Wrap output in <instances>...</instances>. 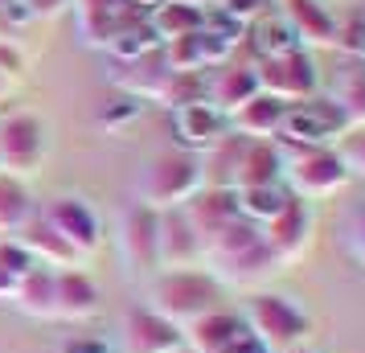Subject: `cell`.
<instances>
[{
	"instance_id": "cell-1",
	"label": "cell",
	"mask_w": 365,
	"mask_h": 353,
	"mask_svg": "<svg viewBox=\"0 0 365 353\" xmlns=\"http://www.w3.org/2000/svg\"><path fill=\"white\" fill-rule=\"evenodd\" d=\"M201 267L214 275L217 284H263L267 275L283 271L275 263V255L267 251L259 226L247 218H234L222 235H214L205 242V255H201Z\"/></svg>"
},
{
	"instance_id": "cell-2",
	"label": "cell",
	"mask_w": 365,
	"mask_h": 353,
	"mask_svg": "<svg viewBox=\"0 0 365 353\" xmlns=\"http://www.w3.org/2000/svg\"><path fill=\"white\" fill-rule=\"evenodd\" d=\"M222 300V284L205 267H189V271H160L152 280L148 292V308L160 312L165 320H173L177 329H189L193 320H201L205 312H214Z\"/></svg>"
},
{
	"instance_id": "cell-3",
	"label": "cell",
	"mask_w": 365,
	"mask_h": 353,
	"mask_svg": "<svg viewBox=\"0 0 365 353\" xmlns=\"http://www.w3.org/2000/svg\"><path fill=\"white\" fill-rule=\"evenodd\" d=\"M242 320L271 353L299 349L308 345V333H312V312L296 304V296H283V292H255Z\"/></svg>"
},
{
	"instance_id": "cell-4",
	"label": "cell",
	"mask_w": 365,
	"mask_h": 353,
	"mask_svg": "<svg viewBox=\"0 0 365 353\" xmlns=\"http://www.w3.org/2000/svg\"><path fill=\"white\" fill-rule=\"evenodd\" d=\"M349 181L353 177L336 148H283V185L299 202H324Z\"/></svg>"
},
{
	"instance_id": "cell-5",
	"label": "cell",
	"mask_w": 365,
	"mask_h": 353,
	"mask_svg": "<svg viewBox=\"0 0 365 353\" xmlns=\"http://www.w3.org/2000/svg\"><path fill=\"white\" fill-rule=\"evenodd\" d=\"M201 185H205V168H201L197 152H160L148 160L144 177H140V202L152 210H177Z\"/></svg>"
},
{
	"instance_id": "cell-6",
	"label": "cell",
	"mask_w": 365,
	"mask_h": 353,
	"mask_svg": "<svg viewBox=\"0 0 365 353\" xmlns=\"http://www.w3.org/2000/svg\"><path fill=\"white\" fill-rule=\"evenodd\" d=\"M349 128L353 123L332 99H304L283 111L275 144L279 148H332L336 140H345Z\"/></svg>"
},
{
	"instance_id": "cell-7",
	"label": "cell",
	"mask_w": 365,
	"mask_h": 353,
	"mask_svg": "<svg viewBox=\"0 0 365 353\" xmlns=\"http://www.w3.org/2000/svg\"><path fill=\"white\" fill-rule=\"evenodd\" d=\"M50 152V128L34 111H9L0 116V173L29 177Z\"/></svg>"
},
{
	"instance_id": "cell-8",
	"label": "cell",
	"mask_w": 365,
	"mask_h": 353,
	"mask_svg": "<svg viewBox=\"0 0 365 353\" xmlns=\"http://www.w3.org/2000/svg\"><path fill=\"white\" fill-rule=\"evenodd\" d=\"M255 74H259V91L271 95V99L287 103V107L304 103V99H316V91H320V70H316V58L308 50L259 58Z\"/></svg>"
},
{
	"instance_id": "cell-9",
	"label": "cell",
	"mask_w": 365,
	"mask_h": 353,
	"mask_svg": "<svg viewBox=\"0 0 365 353\" xmlns=\"http://www.w3.org/2000/svg\"><path fill=\"white\" fill-rule=\"evenodd\" d=\"M156 222L160 210L132 202L119 214V259L132 280H156L160 275V247H156Z\"/></svg>"
},
{
	"instance_id": "cell-10",
	"label": "cell",
	"mask_w": 365,
	"mask_h": 353,
	"mask_svg": "<svg viewBox=\"0 0 365 353\" xmlns=\"http://www.w3.org/2000/svg\"><path fill=\"white\" fill-rule=\"evenodd\" d=\"M259 235H263L267 251L275 255V263H279V267L299 263L304 255L312 251V235H316L312 205L299 202V198H292V202L283 205V210L267 222V226H259Z\"/></svg>"
},
{
	"instance_id": "cell-11",
	"label": "cell",
	"mask_w": 365,
	"mask_h": 353,
	"mask_svg": "<svg viewBox=\"0 0 365 353\" xmlns=\"http://www.w3.org/2000/svg\"><path fill=\"white\" fill-rule=\"evenodd\" d=\"M41 222H50L83 259L103 247V222L95 214V205L86 202V198H78V193H58V198H50Z\"/></svg>"
},
{
	"instance_id": "cell-12",
	"label": "cell",
	"mask_w": 365,
	"mask_h": 353,
	"mask_svg": "<svg viewBox=\"0 0 365 353\" xmlns=\"http://www.w3.org/2000/svg\"><path fill=\"white\" fill-rule=\"evenodd\" d=\"M185 349V333L152 308H132L119 324V353H177Z\"/></svg>"
},
{
	"instance_id": "cell-13",
	"label": "cell",
	"mask_w": 365,
	"mask_h": 353,
	"mask_svg": "<svg viewBox=\"0 0 365 353\" xmlns=\"http://www.w3.org/2000/svg\"><path fill=\"white\" fill-rule=\"evenodd\" d=\"M156 247H160V271H189L201 267V238L193 222L185 218V210H160L156 222Z\"/></svg>"
},
{
	"instance_id": "cell-14",
	"label": "cell",
	"mask_w": 365,
	"mask_h": 353,
	"mask_svg": "<svg viewBox=\"0 0 365 353\" xmlns=\"http://www.w3.org/2000/svg\"><path fill=\"white\" fill-rule=\"evenodd\" d=\"M283 185V148L275 140H238L230 168V189Z\"/></svg>"
},
{
	"instance_id": "cell-15",
	"label": "cell",
	"mask_w": 365,
	"mask_h": 353,
	"mask_svg": "<svg viewBox=\"0 0 365 353\" xmlns=\"http://www.w3.org/2000/svg\"><path fill=\"white\" fill-rule=\"evenodd\" d=\"M103 308V292L95 275L83 267H62L53 275V320H70L83 324Z\"/></svg>"
},
{
	"instance_id": "cell-16",
	"label": "cell",
	"mask_w": 365,
	"mask_h": 353,
	"mask_svg": "<svg viewBox=\"0 0 365 353\" xmlns=\"http://www.w3.org/2000/svg\"><path fill=\"white\" fill-rule=\"evenodd\" d=\"M173 132H177V144L185 152H210L230 135V119L222 116L210 99H201L173 111Z\"/></svg>"
},
{
	"instance_id": "cell-17",
	"label": "cell",
	"mask_w": 365,
	"mask_h": 353,
	"mask_svg": "<svg viewBox=\"0 0 365 353\" xmlns=\"http://www.w3.org/2000/svg\"><path fill=\"white\" fill-rule=\"evenodd\" d=\"M181 210H185V218L193 222V230H197L201 251H205V242L214 235H222L234 218H242V214H238V193H234L230 185H201Z\"/></svg>"
},
{
	"instance_id": "cell-18",
	"label": "cell",
	"mask_w": 365,
	"mask_h": 353,
	"mask_svg": "<svg viewBox=\"0 0 365 353\" xmlns=\"http://www.w3.org/2000/svg\"><path fill=\"white\" fill-rule=\"evenodd\" d=\"M279 13L287 17V25L296 29L304 50H308V46H329V50H336V29H341V25H336V17H332L320 0H283Z\"/></svg>"
},
{
	"instance_id": "cell-19",
	"label": "cell",
	"mask_w": 365,
	"mask_h": 353,
	"mask_svg": "<svg viewBox=\"0 0 365 353\" xmlns=\"http://www.w3.org/2000/svg\"><path fill=\"white\" fill-rule=\"evenodd\" d=\"M205 4H193V0H165V4H156L148 17V29L156 34L160 46H173V41H181V37H193L205 29Z\"/></svg>"
},
{
	"instance_id": "cell-20",
	"label": "cell",
	"mask_w": 365,
	"mask_h": 353,
	"mask_svg": "<svg viewBox=\"0 0 365 353\" xmlns=\"http://www.w3.org/2000/svg\"><path fill=\"white\" fill-rule=\"evenodd\" d=\"M255 95H259V74H255V66H234V62H222L217 74L210 78V86H205V99L214 103L222 116L238 111Z\"/></svg>"
},
{
	"instance_id": "cell-21",
	"label": "cell",
	"mask_w": 365,
	"mask_h": 353,
	"mask_svg": "<svg viewBox=\"0 0 365 353\" xmlns=\"http://www.w3.org/2000/svg\"><path fill=\"white\" fill-rule=\"evenodd\" d=\"M283 111H287V103L271 99V95H255L250 103H242L238 111H230V128L238 140H275L279 135V123H283Z\"/></svg>"
},
{
	"instance_id": "cell-22",
	"label": "cell",
	"mask_w": 365,
	"mask_h": 353,
	"mask_svg": "<svg viewBox=\"0 0 365 353\" xmlns=\"http://www.w3.org/2000/svg\"><path fill=\"white\" fill-rule=\"evenodd\" d=\"M74 21H78V37L86 46L103 50L111 34L128 21V4L123 0H74Z\"/></svg>"
},
{
	"instance_id": "cell-23",
	"label": "cell",
	"mask_w": 365,
	"mask_h": 353,
	"mask_svg": "<svg viewBox=\"0 0 365 353\" xmlns=\"http://www.w3.org/2000/svg\"><path fill=\"white\" fill-rule=\"evenodd\" d=\"M21 242H25V251L34 255L41 267H53V271H62V267H83V255L74 251L66 238L58 235L50 222H41V218H34L25 230H21Z\"/></svg>"
},
{
	"instance_id": "cell-24",
	"label": "cell",
	"mask_w": 365,
	"mask_h": 353,
	"mask_svg": "<svg viewBox=\"0 0 365 353\" xmlns=\"http://www.w3.org/2000/svg\"><path fill=\"white\" fill-rule=\"evenodd\" d=\"M123 74H115V86L123 91V95H135V99L144 103H156V95H160V86H165L168 78V62H165V46L160 50L144 53V58H135V62H128V66H119Z\"/></svg>"
},
{
	"instance_id": "cell-25",
	"label": "cell",
	"mask_w": 365,
	"mask_h": 353,
	"mask_svg": "<svg viewBox=\"0 0 365 353\" xmlns=\"http://www.w3.org/2000/svg\"><path fill=\"white\" fill-rule=\"evenodd\" d=\"M247 41L255 46L259 58H275V53L304 50L299 37H296V29L287 25V17H283V13H271V9H263V13L247 25Z\"/></svg>"
},
{
	"instance_id": "cell-26",
	"label": "cell",
	"mask_w": 365,
	"mask_h": 353,
	"mask_svg": "<svg viewBox=\"0 0 365 353\" xmlns=\"http://www.w3.org/2000/svg\"><path fill=\"white\" fill-rule=\"evenodd\" d=\"M34 222V193L25 177L0 173V235H21Z\"/></svg>"
},
{
	"instance_id": "cell-27",
	"label": "cell",
	"mask_w": 365,
	"mask_h": 353,
	"mask_svg": "<svg viewBox=\"0 0 365 353\" xmlns=\"http://www.w3.org/2000/svg\"><path fill=\"white\" fill-rule=\"evenodd\" d=\"M53 275H58L53 267H41V263H37V267L17 284V296H13V304H17L25 317L53 320Z\"/></svg>"
},
{
	"instance_id": "cell-28",
	"label": "cell",
	"mask_w": 365,
	"mask_h": 353,
	"mask_svg": "<svg viewBox=\"0 0 365 353\" xmlns=\"http://www.w3.org/2000/svg\"><path fill=\"white\" fill-rule=\"evenodd\" d=\"M103 50H107V58H111L115 66H128V62H135V58L160 50V41H156V34L148 29V21H123Z\"/></svg>"
},
{
	"instance_id": "cell-29",
	"label": "cell",
	"mask_w": 365,
	"mask_h": 353,
	"mask_svg": "<svg viewBox=\"0 0 365 353\" xmlns=\"http://www.w3.org/2000/svg\"><path fill=\"white\" fill-rule=\"evenodd\" d=\"M234 193H238V214L255 222V226H267L283 205L292 202L287 185H255V189H234Z\"/></svg>"
},
{
	"instance_id": "cell-30",
	"label": "cell",
	"mask_w": 365,
	"mask_h": 353,
	"mask_svg": "<svg viewBox=\"0 0 365 353\" xmlns=\"http://www.w3.org/2000/svg\"><path fill=\"white\" fill-rule=\"evenodd\" d=\"M205 86H210V78H205L201 70H168V78H165V86H160L156 103H165L168 111H177V107H189V103L205 99Z\"/></svg>"
},
{
	"instance_id": "cell-31",
	"label": "cell",
	"mask_w": 365,
	"mask_h": 353,
	"mask_svg": "<svg viewBox=\"0 0 365 353\" xmlns=\"http://www.w3.org/2000/svg\"><path fill=\"white\" fill-rule=\"evenodd\" d=\"M329 99L345 111V119L353 123V128L365 123V70H341V74L332 78Z\"/></svg>"
},
{
	"instance_id": "cell-32",
	"label": "cell",
	"mask_w": 365,
	"mask_h": 353,
	"mask_svg": "<svg viewBox=\"0 0 365 353\" xmlns=\"http://www.w3.org/2000/svg\"><path fill=\"white\" fill-rule=\"evenodd\" d=\"M140 116H144V99H135V95H123V91H119L115 99L103 103L99 111H95V123L107 128V132H123V128L135 123Z\"/></svg>"
},
{
	"instance_id": "cell-33",
	"label": "cell",
	"mask_w": 365,
	"mask_h": 353,
	"mask_svg": "<svg viewBox=\"0 0 365 353\" xmlns=\"http://www.w3.org/2000/svg\"><path fill=\"white\" fill-rule=\"evenodd\" d=\"M341 242H345L349 259L357 267H365V202H357L345 214V222H341Z\"/></svg>"
},
{
	"instance_id": "cell-34",
	"label": "cell",
	"mask_w": 365,
	"mask_h": 353,
	"mask_svg": "<svg viewBox=\"0 0 365 353\" xmlns=\"http://www.w3.org/2000/svg\"><path fill=\"white\" fill-rule=\"evenodd\" d=\"M336 50L349 53V58H361V62H365V17H361V13L336 29Z\"/></svg>"
},
{
	"instance_id": "cell-35",
	"label": "cell",
	"mask_w": 365,
	"mask_h": 353,
	"mask_svg": "<svg viewBox=\"0 0 365 353\" xmlns=\"http://www.w3.org/2000/svg\"><path fill=\"white\" fill-rule=\"evenodd\" d=\"M336 152H341V160H345L349 177H365V132L361 135H345V140L336 144Z\"/></svg>"
},
{
	"instance_id": "cell-36",
	"label": "cell",
	"mask_w": 365,
	"mask_h": 353,
	"mask_svg": "<svg viewBox=\"0 0 365 353\" xmlns=\"http://www.w3.org/2000/svg\"><path fill=\"white\" fill-rule=\"evenodd\" d=\"M25 70H29V58H25V50H21L17 41H4V37H0V74L13 83V78H21Z\"/></svg>"
},
{
	"instance_id": "cell-37",
	"label": "cell",
	"mask_w": 365,
	"mask_h": 353,
	"mask_svg": "<svg viewBox=\"0 0 365 353\" xmlns=\"http://www.w3.org/2000/svg\"><path fill=\"white\" fill-rule=\"evenodd\" d=\"M214 353H271V349H267L263 341L250 333V324H242V329H238L234 337H226V341H222Z\"/></svg>"
},
{
	"instance_id": "cell-38",
	"label": "cell",
	"mask_w": 365,
	"mask_h": 353,
	"mask_svg": "<svg viewBox=\"0 0 365 353\" xmlns=\"http://www.w3.org/2000/svg\"><path fill=\"white\" fill-rule=\"evenodd\" d=\"M58 353H115V349L107 345V337H95V333H74V337H66V341L58 345Z\"/></svg>"
},
{
	"instance_id": "cell-39",
	"label": "cell",
	"mask_w": 365,
	"mask_h": 353,
	"mask_svg": "<svg viewBox=\"0 0 365 353\" xmlns=\"http://www.w3.org/2000/svg\"><path fill=\"white\" fill-rule=\"evenodd\" d=\"M217 9H226L230 17H238L242 25H250V21H255L259 13H263V0H222Z\"/></svg>"
},
{
	"instance_id": "cell-40",
	"label": "cell",
	"mask_w": 365,
	"mask_h": 353,
	"mask_svg": "<svg viewBox=\"0 0 365 353\" xmlns=\"http://www.w3.org/2000/svg\"><path fill=\"white\" fill-rule=\"evenodd\" d=\"M21 280H25V275H21V271H13L9 263H4V259H0V300H13V296H17V284H21Z\"/></svg>"
},
{
	"instance_id": "cell-41",
	"label": "cell",
	"mask_w": 365,
	"mask_h": 353,
	"mask_svg": "<svg viewBox=\"0 0 365 353\" xmlns=\"http://www.w3.org/2000/svg\"><path fill=\"white\" fill-rule=\"evenodd\" d=\"M34 17H53V13H62L66 9V0H21Z\"/></svg>"
},
{
	"instance_id": "cell-42",
	"label": "cell",
	"mask_w": 365,
	"mask_h": 353,
	"mask_svg": "<svg viewBox=\"0 0 365 353\" xmlns=\"http://www.w3.org/2000/svg\"><path fill=\"white\" fill-rule=\"evenodd\" d=\"M0 9H4V17L13 21V25H25V21H34V13H29V9H25L21 0H4Z\"/></svg>"
},
{
	"instance_id": "cell-43",
	"label": "cell",
	"mask_w": 365,
	"mask_h": 353,
	"mask_svg": "<svg viewBox=\"0 0 365 353\" xmlns=\"http://www.w3.org/2000/svg\"><path fill=\"white\" fill-rule=\"evenodd\" d=\"M123 4H128V9H144V13H152V9L165 4V0H123Z\"/></svg>"
},
{
	"instance_id": "cell-44",
	"label": "cell",
	"mask_w": 365,
	"mask_h": 353,
	"mask_svg": "<svg viewBox=\"0 0 365 353\" xmlns=\"http://www.w3.org/2000/svg\"><path fill=\"white\" fill-rule=\"evenodd\" d=\"M9 91H13V83H9V78H4V74H0V103L9 99Z\"/></svg>"
},
{
	"instance_id": "cell-45",
	"label": "cell",
	"mask_w": 365,
	"mask_h": 353,
	"mask_svg": "<svg viewBox=\"0 0 365 353\" xmlns=\"http://www.w3.org/2000/svg\"><path fill=\"white\" fill-rule=\"evenodd\" d=\"M292 353H320V349H312V345H299V349H292Z\"/></svg>"
},
{
	"instance_id": "cell-46",
	"label": "cell",
	"mask_w": 365,
	"mask_h": 353,
	"mask_svg": "<svg viewBox=\"0 0 365 353\" xmlns=\"http://www.w3.org/2000/svg\"><path fill=\"white\" fill-rule=\"evenodd\" d=\"M193 4H205V9H210V4H222V0H193Z\"/></svg>"
},
{
	"instance_id": "cell-47",
	"label": "cell",
	"mask_w": 365,
	"mask_h": 353,
	"mask_svg": "<svg viewBox=\"0 0 365 353\" xmlns=\"http://www.w3.org/2000/svg\"><path fill=\"white\" fill-rule=\"evenodd\" d=\"M177 353H193V349H189V345H185V349H177Z\"/></svg>"
}]
</instances>
